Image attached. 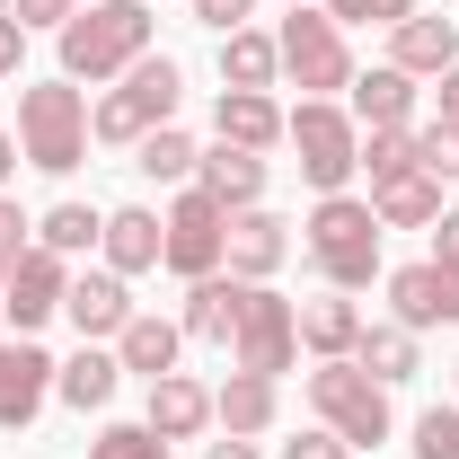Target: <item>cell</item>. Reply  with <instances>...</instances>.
<instances>
[{"instance_id": "6da1fadb", "label": "cell", "mask_w": 459, "mask_h": 459, "mask_svg": "<svg viewBox=\"0 0 459 459\" xmlns=\"http://www.w3.org/2000/svg\"><path fill=\"white\" fill-rule=\"evenodd\" d=\"M142 54H151V9L142 0H98V9H80L62 27V71L71 80H115Z\"/></svg>"}, {"instance_id": "7a4b0ae2", "label": "cell", "mask_w": 459, "mask_h": 459, "mask_svg": "<svg viewBox=\"0 0 459 459\" xmlns=\"http://www.w3.org/2000/svg\"><path fill=\"white\" fill-rule=\"evenodd\" d=\"M309 256H318V274L336 291L371 283V274H380V212L353 204V195H318V212H309Z\"/></svg>"}, {"instance_id": "3957f363", "label": "cell", "mask_w": 459, "mask_h": 459, "mask_svg": "<svg viewBox=\"0 0 459 459\" xmlns=\"http://www.w3.org/2000/svg\"><path fill=\"white\" fill-rule=\"evenodd\" d=\"M309 406L327 415V433H344L353 451H380V442H389V389H380L353 353L309 371Z\"/></svg>"}, {"instance_id": "277c9868", "label": "cell", "mask_w": 459, "mask_h": 459, "mask_svg": "<svg viewBox=\"0 0 459 459\" xmlns=\"http://www.w3.org/2000/svg\"><path fill=\"white\" fill-rule=\"evenodd\" d=\"M18 142H27V160L36 169H80V151H89V98L71 89V80H36L27 98H18Z\"/></svg>"}, {"instance_id": "5b68a950", "label": "cell", "mask_w": 459, "mask_h": 459, "mask_svg": "<svg viewBox=\"0 0 459 459\" xmlns=\"http://www.w3.org/2000/svg\"><path fill=\"white\" fill-rule=\"evenodd\" d=\"M177 89H186V80H177V62H169V54H142L133 71H124V89H115V98H98L89 133H98V142H124V151H133L142 133H160V124L177 115Z\"/></svg>"}, {"instance_id": "8992f818", "label": "cell", "mask_w": 459, "mask_h": 459, "mask_svg": "<svg viewBox=\"0 0 459 459\" xmlns=\"http://www.w3.org/2000/svg\"><path fill=\"white\" fill-rule=\"evenodd\" d=\"M283 142L300 151V177H309L318 195H344V177L362 169V133H353L327 98H300V115H283Z\"/></svg>"}, {"instance_id": "52a82bcc", "label": "cell", "mask_w": 459, "mask_h": 459, "mask_svg": "<svg viewBox=\"0 0 459 459\" xmlns=\"http://www.w3.org/2000/svg\"><path fill=\"white\" fill-rule=\"evenodd\" d=\"M274 54H283V71L309 89V98H327V89H353V54H344L336 18H318V9H291L283 36H274Z\"/></svg>"}, {"instance_id": "ba28073f", "label": "cell", "mask_w": 459, "mask_h": 459, "mask_svg": "<svg viewBox=\"0 0 459 459\" xmlns=\"http://www.w3.org/2000/svg\"><path fill=\"white\" fill-rule=\"evenodd\" d=\"M291 344H300V309L274 300L265 283H247V309H238V336H230V362L238 371H291Z\"/></svg>"}, {"instance_id": "9c48e42d", "label": "cell", "mask_w": 459, "mask_h": 459, "mask_svg": "<svg viewBox=\"0 0 459 459\" xmlns=\"http://www.w3.org/2000/svg\"><path fill=\"white\" fill-rule=\"evenodd\" d=\"M160 230H169V265L186 274V283L221 274V238H230V212L212 204V195H204V186H186V195H177V212H169Z\"/></svg>"}, {"instance_id": "30bf717a", "label": "cell", "mask_w": 459, "mask_h": 459, "mask_svg": "<svg viewBox=\"0 0 459 459\" xmlns=\"http://www.w3.org/2000/svg\"><path fill=\"white\" fill-rule=\"evenodd\" d=\"M389 300H398V327H451L459 318V256L398 265V274H389Z\"/></svg>"}, {"instance_id": "8fae6325", "label": "cell", "mask_w": 459, "mask_h": 459, "mask_svg": "<svg viewBox=\"0 0 459 459\" xmlns=\"http://www.w3.org/2000/svg\"><path fill=\"white\" fill-rule=\"evenodd\" d=\"M62 291H71L62 256H54V247H27V256H9V291H0V309H9L18 336H27V327H45V318L62 309Z\"/></svg>"}, {"instance_id": "7c38bea8", "label": "cell", "mask_w": 459, "mask_h": 459, "mask_svg": "<svg viewBox=\"0 0 459 459\" xmlns=\"http://www.w3.org/2000/svg\"><path fill=\"white\" fill-rule=\"evenodd\" d=\"M54 389V353L45 344H0V433H18V424H36V406Z\"/></svg>"}, {"instance_id": "4fadbf2b", "label": "cell", "mask_w": 459, "mask_h": 459, "mask_svg": "<svg viewBox=\"0 0 459 459\" xmlns=\"http://www.w3.org/2000/svg\"><path fill=\"white\" fill-rule=\"evenodd\" d=\"M283 256H291V238H283V221H274V212H256V204H247V212H230L221 265L238 274V283H265V274H274Z\"/></svg>"}, {"instance_id": "5bb4252c", "label": "cell", "mask_w": 459, "mask_h": 459, "mask_svg": "<svg viewBox=\"0 0 459 459\" xmlns=\"http://www.w3.org/2000/svg\"><path fill=\"white\" fill-rule=\"evenodd\" d=\"M98 247H107V265H115V274H151V265H169V230H160V212H142V204L107 212Z\"/></svg>"}, {"instance_id": "9a60e30c", "label": "cell", "mask_w": 459, "mask_h": 459, "mask_svg": "<svg viewBox=\"0 0 459 459\" xmlns=\"http://www.w3.org/2000/svg\"><path fill=\"white\" fill-rule=\"evenodd\" d=\"M62 309H71V327H80V344L89 336H124V318H133V291H124V274H80V283L62 291Z\"/></svg>"}, {"instance_id": "2e32d148", "label": "cell", "mask_w": 459, "mask_h": 459, "mask_svg": "<svg viewBox=\"0 0 459 459\" xmlns=\"http://www.w3.org/2000/svg\"><path fill=\"white\" fill-rule=\"evenodd\" d=\"M160 442H195L204 424H212V389L204 380H186V371H169V380H151V415H142Z\"/></svg>"}, {"instance_id": "e0dca14e", "label": "cell", "mask_w": 459, "mask_h": 459, "mask_svg": "<svg viewBox=\"0 0 459 459\" xmlns=\"http://www.w3.org/2000/svg\"><path fill=\"white\" fill-rule=\"evenodd\" d=\"M230 151H274L283 142V107L265 98V89H221V107H212Z\"/></svg>"}, {"instance_id": "ac0fdd59", "label": "cell", "mask_w": 459, "mask_h": 459, "mask_svg": "<svg viewBox=\"0 0 459 459\" xmlns=\"http://www.w3.org/2000/svg\"><path fill=\"white\" fill-rule=\"evenodd\" d=\"M371 212H380V230H433L442 221V177L406 169V177H389V186H371Z\"/></svg>"}, {"instance_id": "d6986e66", "label": "cell", "mask_w": 459, "mask_h": 459, "mask_svg": "<svg viewBox=\"0 0 459 459\" xmlns=\"http://www.w3.org/2000/svg\"><path fill=\"white\" fill-rule=\"evenodd\" d=\"M389 36H398V45H389V62H398L406 80H424V71L442 80V71L459 62V27H451V18H398Z\"/></svg>"}, {"instance_id": "ffe728a7", "label": "cell", "mask_w": 459, "mask_h": 459, "mask_svg": "<svg viewBox=\"0 0 459 459\" xmlns=\"http://www.w3.org/2000/svg\"><path fill=\"white\" fill-rule=\"evenodd\" d=\"M238 309H247V283H238V274H204V283L186 291V336L195 344H230L238 336Z\"/></svg>"}, {"instance_id": "44dd1931", "label": "cell", "mask_w": 459, "mask_h": 459, "mask_svg": "<svg viewBox=\"0 0 459 459\" xmlns=\"http://www.w3.org/2000/svg\"><path fill=\"white\" fill-rule=\"evenodd\" d=\"M177 344H186V327H169V318H124V336H115V362L124 371H142V380H169L177 371Z\"/></svg>"}, {"instance_id": "7402d4cb", "label": "cell", "mask_w": 459, "mask_h": 459, "mask_svg": "<svg viewBox=\"0 0 459 459\" xmlns=\"http://www.w3.org/2000/svg\"><path fill=\"white\" fill-rule=\"evenodd\" d=\"M115 380H124V362H115V353H98V344H80L71 362H54V398L80 406V415H89V406H107Z\"/></svg>"}, {"instance_id": "603a6c76", "label": "cell", "mask_w": 459, "mask_h": 459, "mask_svg": "<svg viewBox=\"0 0 459 459\" xmlns=\"http://www.w3.org/2000/svg\"><path fill=\"white\" fill-rule=\"evenodd\" d=\"M362 327H371V318H362L344 291H327V300H309V309H300V344H309V353H327V362H344V353L362 344Z\"/></svg>"}, {"instance_id": "cb8c5ba5", "label": "cell", "mask_w": 459, "mask_h": 459, "mask_svg": "<svg viewBox=\"0 0 459 459\" xmlns=\"http://www.w3.org/2000/svg\"><path fill=\"white\" fill-rule=\"evenodd\" d=\"M353 115H362L371 133H389V124H406V115H415V80H406L398 62L362 71V80H353Z\"/></svg>"}, {"instance_id": "d4e9b609", "label": "cell", "mask_w": 459, "mask_h": 459, "mask_svg": "<svg viewBox=\"0 0 459 459\" xmlns=\"http://www.w3.org/2000/svg\"><path fill=\"white\" fill-rule=\"evenodd\" d=\"M204 195H212V204H221V212H247V204H256V195H265V160H256V151H212V160H204Z\"/></svg>"}, {"instance_id": "484cf974", "label": "cell", "mask_w": 459, "mask_h": 459, "mask_svg": "<svg viewBox=\"0 0 459 459\" xmlns=\"http://www.w3.org/2000/svg\"><path fill=\"white\" fill-rule=\"evenodd\" d=\"M212 415H221L238 442H247V433H265V424H274V380H265V371H230V389L212 398Z\"/></svg>"}, {"instance_id": "4316f807", "label": "cell", "mask_w": 459, "mask_h": 459, "mask_svg": "<svg viewBox=\"0 0 459 459\" xmlns=\"http://www.w3.org/2000/svg\"><path fill=\"white\" fill-rule=\"evenodd\" d=\"M274 71H283L274 36H256V27H230L221 36V80L230 89H274Z\"/></svg>"}, {"instance_id": "83f0119b", "label": "cell", "mask_w": 459, "mask_h": 459, "mask_svg": "<svg viewBox=\"0 0 459 459\" xmlns=\"http://www.w3.org/2000/svg\"><path fill=\"white\" fill-rule=\"evenodd\" d=\"M353 362L380 380V389H398V380H415V327H362V344H353Z\"/></svg>"}, {"instance_id": "f1b7e54d", "label": "cell", "mask_w": 459, "mask_h": 459, "mask_svg": "<svg viewBox=\"0 0 459 459\" xmlns=\"http://www.w3.org/2000/svg\"><path fill=\"white\" fill-rule=\"evenodd\" d=\"M133 151H142V160H133V169H142V177H160V186H186V177L204 169V151H195V142H186V133H177V124H160V133H142V142H133Z\"/></svg>"}, {"instance_id": "f546056e", "label": "cell", "mask_w": 459, "mask_h": 459, "mask_svg": "<svg viewBox=\"0 0 459 459\" xmlns=\"http://www.w3.org/2000/svg\"><path fill=\"white\" fill-rule=\"evenodd\" d=\"M98 212H89V204H54V212H45V221H36V247H54V256H80V247H98Z\"/></svg>"}, {"instance_id": "4dcf8cb0", "label": "cell", "mask_w": 459, "mask_h": 459, "mask_svg": "<svg viewBox=\"0 0 459 459\" xmlns=\"http://www.w3.org/2000/svg\"><path fill=\"white\" fill-rule=\"evenodd\" d=\"M362 169H371V186H389V177L424 169V160H415V133H406V124H389V133H371V142H362Z\"/></svg>"}, {"instance_id": "1f68e13d", "label": "cell", "mask_w": 459, "mask_h": 459, "mask_svg": "<svg viewBox=\"0 0 459 459\" xmlns=\"http://www.w3.org/2000/svg\"><path fill=\"white\" fill-rule=\"evenodd\" d=\"M89 459H169V442H160L151 424H107V433L89 442Z\"/></svg>"}, {"instance_id": "d6a6232c", "label": "cell", "mask_w": 459, "mask_h": 459, "mask_svg": "<svg viewBox=\"0 0 459 459\" xmlns=\"http://www.w3.org/2000/svg\"><path fill=\"white\" fill-rule=\"evenodd\" d=\"M415 459H459V406H433L415 424Z\"/></svg>"}, {"instance_id": "836d02e7", "label": "cell", "mask_w": 459, "mask_h": 459, "mask_svg": "<svg viewBox=\"0 0 459 459\" xmlns=\"http://www.w3.org/2000/svg\"><path fill=\"white\" fill-rule=\"evenodd\" d=\"M327 18H353V27H398V18H415V0H327Z\"/></svg>"}, {"instance_id": "e575fe53", "label": "cell", "mask_w": 459, "mask_h": 459, "mask_svg": "<svg viewBox=\"0 0 459 459\" xmlns=\"http://www.w3.org/2000/svg\"><path fill=\"white\" fill-rule=\"evenodd\" d=\"M415 160L433 177H459V124H424V133H415Z\"/></svg>"}, {"instance_id": "d590c367", "label": "cell", "mask_w": 459, "mask_h": 459, "mask_svg": "<svg viewBox=\"0 0 459 459\" xmlns=\"http://www.w3.org/2000/svg\"><path fill=\"white\" fill-rule=\"evenodd\" d=\"M80 9H89V0H9V18H18V27H71Z\"/></svg>"}, {"instance_id": "8d00e7d4", "label": "cell", "mask_w": 459, "mask_h": 459, "mask_svg": "<svg viewBox=\"0 0 459 459\" xmlns=\"http://www.w3.org/2000/svg\"><path fill=\"white\" fill-rule=\"evenodd\" d=\"M283 459H353V442L344 433H300V442H283Z\"/></svg>"}, {"instance_id": "74e56055", "label": "cell", "mask_w": 459, "mask_h": 459, "mask_svg": "<svg viewBox=\"0 0 459 459\" xmlns=\"http://www.w3.org/2000/svg\"><path fill=\"white\" fill-rule=\"evenodd\" d=\"M247 9H256V0H195V18H204V27H247Z\"/></svg>"}, {"instance_id": "f35d334b", "label": "cell", "mask_w": 459, "mask_h": 459, "mask_svg": "<svg viewBox=\"0 0 459 459\" xmlns=\"http://www.w3.org/2000/svg\"><path fill=\"white\" fill-rule=\"evenodd\" d=\"M0 256H27V212L0 195Z\"/></svg>"}, {"instance_id": "ab89813d", "label": "cell", "mask_w": 459, "mask_h": 459, "mask_svg": "<svg viewBox=\"0 0 459 459\" xmlns=\"http://www.w3.org/2000/svg\"><path fill=\"white\" fill-rule=\"evenodd\" d=\"M18 54H27V27H18V18L0 9V71H18Z\"/></svg>"}, {"instance_id": "60d3db41", "label": "cell", "mask_w": 459, "mask_h": 459, "mask_svg": "<svg viewBox=\"0 0 459 459\" xmlns=\"http://www.w3.org/2000/svg\"><path fill=\"white\" fill-rule=\"evenodd\" d=\"M433 256H459V212H442V221H433Z\"/></svg>"}, {"instance_id": "b9f144b4", "label": "cell", "mask_w": 459, "mask_h": 459, "mask_svg": "<svg viewBox=\"0 0 459 459\" xmlns=\"http://www.w3.org/2000/svg\"><path fill=\"white\" fill-rule=\"evenodd\" d=\"M433 124H459V62L442 71V115H433Z\"/></svg>"}, {"instance_id": "7bdbcfd3", "label": "cell", "mask_w": 459, "mask_h": 459, "mask_svg": "<svg viewBox=\"0 0 459 459\" xmlns=\"http://www.w3.org/2000/svg\"><path fill=\"white\" fill-rule=\"evenodd\" d=\"M204 459H256V451H247V442L230 433V442H212V451H204Z\"/></svg>"}, {"instance_id": "ee69618b", "label": "cell", "mask_w": 459, "mask_h": 459, "mask_svg": "<svg viewBox=\"0 0 459 459\" xmlns=\"http://www.w3.org/2000/svg\"><path fill=\"white\" fill-rule=\"evenodd\" d=\"M9 169H18V142H9V133H0V186H9Z\"/></svg>"}, {"instance_id": "f6af8a7d", "label": "cell", "mask_w": 459, "mask_h": 459, "mask_svg": "<svg viewBox=\"0 0 459 459\" xmlns=\"http://www.w3.org/2000/svg\"><path fill=\"white\" fill-rule=\"evenodd\" d=\"M0 291H9V256H0Z\"/></svg>"}, {"instance_id": "bcb514c9", "label": "cell", "mask_w": 459, "mask_h": 459, "mask_svg": "<svg viewBox=\"0 0 459 459\" xmlns=\"http://www.w3.org/2000/svg\"><path fill=\"white\" fill-rule=\"evenodd\" d=\"M291 9H300V0H291Z\"/></svg>"}]
</instances>
